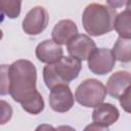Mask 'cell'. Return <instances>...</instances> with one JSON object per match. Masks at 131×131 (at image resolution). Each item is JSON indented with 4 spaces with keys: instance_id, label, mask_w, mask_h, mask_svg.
<instances>
[{
    "instance_id": "6da1fadb",
    "label": "cell",
    "mask_w": 131,
    "mask_h": 131,
    "mask_svg": "<svg viewBox=\"0 0 131 131\" xmlns=\"http://www.w3.org/2000/svg\"><path fill=\"white\" fill-rule=\"evenodd\" d=\"M9 94L24 111L38 115L44 110V100L36 88L37 70L28 59H17L9 66Z\"/></svg>"
},
{
    "instance_id": "7a4b0ae2",
    "label": "cell",
    "mask_w": 131,
    "mask_h": 131,
    "mask_svg": "<svg viewBox=\"0 0 131 131\" xmlns=\"http://www.w3.org/2000/svg\"><path fill=\"white\" fill-rule=\"evenodd\" d=\"M117 16L115 8L98 4H88L82 14V25L86 33L90 36L98 37L114 30V23Z\"/></svg>"
},
{
    "instance_id": "3957f363",
    "label": "cell",
    "mask_w": 131,
    "mask_h": 131,
    "mask_svg": "<svg viewBox=\"0 0 131 131\" xmlns=\"http://www.w3.org/2000/svg\"><path fill=\"white\" fill-rule=\"evenodd\" d=\"M82 69L81 61L72 56H62L54 63L43 69V80L47 88L52 89L58 85H69L75 80Z\"/></svg>"
},
{
    "instance_id": "277c9868",
    "label": "cell",
    "mask_w": 131,
    "mask_h": 131,
    "mask_svg": "<svg viewBox=\"0 0 131 131\" xmlns=\"http://www.w3.org/2000/svg\"><path fill=\"white\" fill-rule=\"evenodd\" d=\"M105 86L96 79L84 80L75 91V99L85 107H96L103 103L106 96Z\"/></svg>"
},
{
    "instance_id": "5b68a950",
    "label": "cell",
    "mask_w": 131,
    "mask_h": 131,
    "mask_svg": "<svg viewBox=\"0 0 131 131\" xmlns=\"http://www.w3.org/2000/svg\"><path fill=\"white\" fill-rule=\"evenodd\" d=\"M89 70L95 75H105L113 71L116 58L108 48H96L87 58Z\"/></svg>"
},
{
    "instance_id": "8992f818",
    "label": "cell",
    "mask_w": 131,
    "mask_h": 131,
    "mask_svg": "<svg viewBox=\"0 0 131 131\" xmlns=\"http://www.w3.org/2000/svg\"><path fill=\"white\" fill-rule=\"evenodd\" d=\"M49 15L42 6H35L25 16L23 20V30L26 34L36 36L41 34L47 27Z\"/></svg>"
},
{
    "instance_id": "52a82bcc",
    "label": "cell",
    "mask_w": 131,
    "mask_h": 131,
    "mask_svg": "<svg viewBox=\"0 0 131 131\" xmlns=\"http://www.w3.org/2000/svg\"><path fill=\"white\" fill-rule=\"evenodd\" d=\"M75 103L72 90L68 85H58L50 89L49 105L56 113H66L70 111Z\"/></svg>"
},
{
    "instance_id": "ba28073f",
    "label": "cell",
    "mask_w": 131,
    "mask_h": 131,
    "mask_svg": "<svg viewBox=\"0 0 131 131\" xmlns=\"http://www.w3.org/2000/svg\"><path fill=\"white\" fill-rule=\"evenodd\" d=\"M70 56L81 60H86L93 50L96 49L95 42L85 34H77L67 44Z\"/></svg>"
},
{
    "instance_id": "9c48e42d",
    "label": "cell",
    "mask_w": 131,
    "mask_h": 131,
    "mask_svg": "<svg viewBox=\"0 0 131 131\" xmlns=\"http://www.w3.org/2000/svg\"><path fill=\"white\" fill-rule=\"evenodd\" d=\"M131 88V76L127 71H118L112 74L106 82V92L115 97L119 98L127 90Z\"/></svg>"
},
{
    "instance_id": "30bf717a",
    "label": "cell",
    "mask_w": 131,
    "mask_h": 131,
    "mask_svg": "<svg viewBox=\"0 0 131 131\" xmlns=\"http://www.w3.org/2000/svg\"><path fill=\"white\" fill-rule=\"evenodd\" d=\"M36 57L43 63H54L63 56V50L60 45L52 40H44L39 43L35 50Z\"/></svg>"
},
{
    "instance_id": "8fae6325",
    "label": "cell",
    "mask_w": 131,
    "mask_h": 131,
    "mask_svg": "<svg viewBox=\"0 0 131 131\" xmlns=\"http://www.w3.org/2000/svg\"><path fill=\"white\" fill-rule=\"evenodd\" d=\"M78 34L77 25L71 19L59 20L52 29V41L58 45H67Z\"/></svg>"
},
{
    "instance_id": "7c38bea8",
    "label": "cell",
    "mask_w": 131,
    "mask_h": 131,
    "mask_svg": "<svg viewBox=\"0 0 131 131\" xmlns=\"http://www.w3.org/2000/svg\"><path fill=\"white\" fill-rule=\"evenodd\" d=\"M120 117L119 110L112 103H101L94 107L92 112V121L98 125L108 127L116 123Z\"/></svg>"
},
{
    "instance_id": "4fadbf2b",
    "label": "cell",
    "mask_w": 131,
    "mask_h": 131,
    "mask_svg": "<svg viewBox=\"0 0 131 131\" xmlns=\"http://www.w3.org/2000/svg\"><path fill=\"white\" fill-rule=\"evenodd\" d=\"M129 4L130 2L124 11L117 14L114 23V29L119 34V37L125 39H131V10Z\"/></svg>"
},
{
    "instance_id": "5bb4252c",
    "label": "cell",
    "mask_w": 131,
    "mask_h": 131,
    "mask_svg": "<svg viewBox=\"0 0 131 131\" xmlns=\"http://www.w3.org/2000/svg\"><path fill=\"white\" fill-rule=\"evenodd\" d=\"M116 59L121 62L127 63L131 60V39H125L119 37L114 44L112 50Z\"/></svg>"
},
{
    "instance_id": "9a60e30c",
    "label": "cell",
    "mask_w": 131,
    "mask_h": 131,
    "mask_svg": "<svg viewBox=\"0 0 131 131\" xmlns=\"http://www.w3.org/2000/svg\"><path fill=\"white\" fill-rule=\"evenodd\" d=\"M21 1L18 0H0V13L8 18H16L20 14Z\"/></svg>"
},
{
    "instance_id": "2e32d148",
    "label": "cell",
    "mask_w": 131,
    "mask_h": 131,
    "mask_svg": "<svg viewBox=\"0 0 131 131\" xmlns=\"http://www.w3.org/2000/svg\"><path fill=\"white\" fill-rule=\"evenodd\" d=\"M9 66L0 64V95L9 93Z\"/></svg>"
},
{
    "instance_id": "e0dca14e",
    "label": "cell",
    "mask_w": 131,
    "mask_h": 131,
    "mask_svg": "<svg viewBox=\"0 0 131 131\" xmlns=\"http://www.w3.org/2000/svg\"><path fill=\"white\" fill-rule=\"evenodd\" d=\"M13 114V110L11 105L5 101L0 99V125H4L8 123Z\"/></svg>"
},
{
    "instance_id": "ac0fdd59",
    "label": "cell",
    "mask_w": 131,
    "mask_h": 131,
    "mask_svg": "<svg viewBox=\"0 0 131 131\" xmlns=\"http://www.w3.org/2000/svg\"><path fill=\"white\" fill-rule=\"evenodd\" d=\"M131 88L129 89V90H127L122 96H120L118 99H119V101H120V104H121V106L124 108V111L125 112H127V113H130V96H131Z\"/></svg>"
},
{
    "instance_id": "d6986e66",
    "label": "cell",
    "mask_w": 131,
    "mask_h": 131,
    "mask_svg": "<svg viewBox=\"0 0 131 131\" xmlns=\"http://www.w3.org/2000/svg\"><path fill=\"white\" fill-rule=\"evenodd\" d=\"M83 131H108V128L101 126V125H98L96 123H91V124L87 125Z\"/></svg>"
},
{
    "instance_id": "ffe728a7",
    "label": "cell",
    "mask_w": 131,
    "mask_h": 131,
    "mask_svg": "<svg viewBox=\"0 0 131 131\" xmlns=\"http://www.w3.org/2000/svg\"><path fill=\"white\" fill-rule=\"evenodd\" d=\"M35 131H57V130L56 128H54L49 124H41L35 129Z\"/></svg>"
},
{
    "instance_id": "44dd1931",
    "label": "cell",
    "mask_w": 131,
    "mask_h": 131,
    "mask_svg": "<svg viewBox=\"0 0 131 131\" xmlns=\"http://www.w3.org/2000/svg\"><path fill=\"white\" fill-rule=\"evenodd\" d=\"M57 131H76L73 127L71 126H67V125H61V126H58L56 128Z\"/></svg>"
},
{
    "instance_id": "7402d4cb",
    "label": "cell",
    "mask_w": 131,
    "mask_h": 131,
    "mask_svg": "<svg viewBox=\"0 0 131 131\" xmlns=\"http://www.w3.org/2000/svg\"><path fill=\"white\" fill-rule=\"evenodd\" d=\"M3 38V32H2V30L0 29V40Z\"/></svg>"
}]
</instances>
